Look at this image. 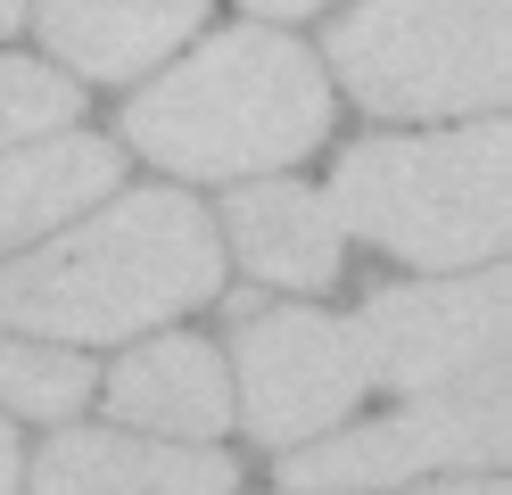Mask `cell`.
I'll return each instance as SVG.
<instances>
[{"label":"cell","instance_id":"cell-3","mask_svg":"<svg viewBox=\"0 0 512 495\" xmlns=\"http://www.w3.org/2000/svg\"><path fill=\"white\" fill-rule=\"evenodd\" d=\"M339 231L389 248L430 273H471L504 256L512 231V132L504 116H471L430 141H356L331 182Z\"/></svg>","mask_w":512,"mask_h":495},{"label":"cell","instance_id":"cell-9","mask_svg":"<svg viewBox=\"0 0 512 495\" xmlns=\"http://www.w3.org/2000/svg\"><path fill=\"white\" fill-rule=\"evenodd\" d=\"M108 413L133 421V429H157V438L207 446L215 429L232 421V372H223V355H215L207 339L174 330V339L133 347V355L108 372Z\"/></svg>","mask_w":512,"mask_h":495},{"label":"cell","instance_id":"cell-12","mask_svg":"<svg viewBox=\"0 0 512 495\" xmlns=\"http://www.w3.org/2000/svg\"><path fill=\"white\" fill-rule=\"evenodd\" d=\"M116 182V149L91 141V132H42V141H25L0 157V248L34 240V231L67 223L75 207L91 198H108Z\"/></svg>","mask_w":512,"mask_h":495},{"label":"cell","instance_id":"cell-8","mask_svg":"<svg viewBox=\"0 0 512 495\" xmlns=\"http://www.w3.org/2000/svg\"><path fill=\"white\" fill-rule=\"evenodd\" d=\"M240 471L223 446L174 438H116V429H67L34 462V495H232Z\"/></svg>","mask_w":512,"mask_h":495},{"label":"cell","instance_id":"cell-6","mask_svg":"<svg viewBox=\"0 0 512 495\" xmlns=\"http://www.w3.org/2000/svg\"><path fill=\"white\" fill-rule=\"evenodd\" d=\"M232 363H240V413L265 446L323 438L372 396L364 330L314 306H256V314L240 306Z\"/></svg>","mask_w":512,"mask_h":495},{"label":"cell","instance_id":"cell-1","mask_svg":"<svg viewBox=\"0 0 512 495\" xmlns=\"http://www.w3.org/2000/svg\"><path fill=\"white\" fill-rule=\"evenodd\" d=\"M223 289V240L182 190H133L50 248L0 264V330L34 339H133Z\"/></svg>","mask_w":512,"mask_h":495},{"label":"cell","instance_id":"cell-17","mask_svg":"<svg viewBox=\"0 0 512 495\" xmlns=\"http://www.w3.org/2000/svg\"><path fill=\"white\" fill-rule=\"evenodd\" d=\"M256 17H306V9H323V0H248Z\"/></svg>","mask_w":512,"mask_h":495},{"label":"cell","instance_id":"cell-5","mask_svg":"<svg viewBox=\"0 0 512 495\" xmlns=\"http://www.w3.org/2000/svg\"><path fill=\"white\" fill-rule=\"evenodd\" d=\"M512 454V388L504 363L471 380L422 388L405 413L356 421L339 438H314L298 454H281V487L290 495H372L422 471H504Z\"/></svg>","mask_w":512,"mask_h":495},{"label":"cell","instance_id":"cell-15","mask_svg":"<svg viewBox=\"0 0 512 495\" xmlns=\"http://www.w3.org/2000/svg\"><path fill=\"white\" fill-rule=\"evenodd\" d=\"M0 495H17V438H9V421H0Z\"/></svg>","mask_w":512,"mask_h":495},{"label":"cell","instance_id":"cell-14","mask_svg":"<svg viewBox=\"0 0 512 495\" xmlns=\"http://www.w3.org/2000/svg\"><path fill=\"white\" fill-rule=\"evenodd\" d=\"M67 116H75V83H58L34 58H0V141L67 132Z\"/></svg>","mask_w":512,"mask_h":495},{"label":"cell","instance_id":"cell-16","mask_svg":"<svg viewBox=\"0 0 512 495\" xmlns=\"http://www.w3.org/2000/svg\"><path fill=\"white\" fill-rule=\"evenodd\" d=\"M430 495H512L496 471H479V479H463V487H430Z\"/></svg>","mask_w":512,"mask_h":495},{"label":"cell","instance_id":"cell-13","mask_svg":"<svg viewBox=\"0 0 512 495\" xmlns=\"http://www.w3.org/2000/svg\"><path fill=\"white\" fill-rule=\"evenodd\" d=\"M91 396V363L67 347H25V339H0V405L9 413H34V421H67Z\"/></svg>","mask_w":512,"mask_h":495},{"label":"cell","instance_id":"cell-7","mask_svg":"<svg viewBox=\"0 0 512 495\" xmlns=\"http://www.w3.org/2000/svg\"><path fill=\"white\" fill-rule=\"evenodd\" d=\"M356 330H364V355H372V388L422 396V388H446V380L496 372L504 339H512V273L504 264H471V273L372 289Z\"/></svg>","mask_w":512,"mask_h":495},{"label":"cell","instance_id":"cell-11","mask_svg":"<svg viewBox=\"0 0 512 495\" xmlns=\"http://www.w3.org/2000/svg\"><path fill=\"white\" fill-rule=\"evenodd\" d=\"M199 17H207V0H42V42L75 75L124 83L141 66H157Z\"/></svg>","mask_w":512,"mask_h":495},{"label":"cell","instance_id":"cell-10","mask_svg":"<svg viewBox=\"0 0 512 495\" xmlns=\"http://www.w3.org/2000/svg\"><path fill=\"white\" fill-rule=\"evenodd\" d=\"M232 248L256 281H281V289H331L339 281V256H347V231L331 215V198H314L306 182H248L232 190Z\"/></svg>","mask_w":512,"mask_h":495},{"label":"cell","instance_id":"cell-4","mask_svg":"<svg viewBox=\"0 0 512 495\" xmlns=\"http://www.w3.org/2000/svg\"><path fill=\"white\" fill-rule=\"evenodd\" d=\"M331 66L372 116H496L512 0H364L331 25Z\"/></svg>","mask_w":512,"mask_h":495},{"label":"cell","instance_id":"cell-2","mask_svg":"<svg viewBox=\"0 0 512 495\" xmlns=\"http://www.w3.org/2000/svg\"><path fill=\"white\" fill-rule=\"evenodd\" d=\"M331 132L323 66L281 33H215L199 58L157 75L124 108V141L166 174L232 182V174H281Z\"/></svg>","mask_w":512,"mask_h":495},{"label":"cell","instance_id":"cell-18","mask_svg":"<svg viewBox=\"0 0 512 495\" xmlns=\"http://www.w3.org/2000/svg\"><path fill=\"white\" fill-rule=\"evenodd\" d=\"M17 17H25V0H0V42L17 33Z\"/></svg>","mask_w":512,"mask_h":495}]
</instances>
